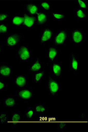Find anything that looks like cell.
I'll return each mask as SVG.
<instances>
[{
  "instance_id": "ffe728a7",
  "label": "cell",
  "mask_w": 88,
  "mask_h": 132,
  "mask_svg": "<svg viewBox=\"0 0 88 132\" xmlns=\"http://www.w3.org/2000/svg\"><path fill=\"white\" fill-rule=\"evenodd\" d=\"M33 108L36 115H43L49 110L45 104L41 103H37Z\"/></svg>"
},
{
  "instance_id": "ac0fdd59",
  "label": "cell",
  "mask_w": 88,
  "mask_h": 132,
  "mask_svg": "<svg viewBox=\"0 0 88 132\" xmlns=\"http://www.w3.org/2000/svg\"><path fill=\"white\" fill-rule=\"evenodd\" d=\"M58 51L57 46L52 45L50 46L48 51V59L49 62L52 63L57 61Z\"/></svg>"
},
{
  "instance_id": "8fae6325",
  "label": "cell",
  "mask_w": 88,
  "mask_h": 132,
  "mask_svg": "<svg viewBox=\"0 0 88 132\" xmlns=\"http://www.w3.org/2000/svg\"><path fill=\"white\" fill-rule=\"evenodd\" d=\"M49 14L39 9V12L36 16L37 25L48 27L49 26Z\"/></svg>"
},
{
  "instance_id": "1f68e13d",
  "label": "cell",
  "mask_w": 88,
  "mask_h": 132,
  "mask_svg": "<svg viewBox=\"0 0 88 132\" xmlns=\"http://www.w3.org/2000/svg\"><path fill=\"white\" fill-rule=\"evenodd\" d=\"M4 45V42L0 40V54H2L3 52Z\"/></svg>"
},
{
  "instance_id": "2e32d148",
  "label": "cell",
  "mask_w": 88,
  "mask_h": 132,
  "mask_svg": "<svg viewBox=\"0 0 88 132\" xmlns=\"http://www.w3.org/2000/svg\"><path fill=\"white\" fill-rule=\"evenodd\" d=\"M28 82V77L24 74L16 75L15 79V84L19 89L26 86Z\"/></svg>"
},
{
  "instance_id": "ba28073f",
  "label": "cell",
  "mask_w": 88,
  "mask_h": 132,
  "mask_svg": "<svg viewBox=\"0 0 88 132\" xmlns=\"http://www.w3.org/2000/svg\"><path fill=\"white\" fill-rule=\"evenodd\" d=\"M39 7L38 4L33 3L32 1H29L24 5V13L31 16H35L39 12Z\"/></svg>"
},
{
  "instance_id": "4fadbf2b",
  "label": "cell",
  "mask_w": 88,
  "mask_h": 132,
  "mask_svg": "<svg viewBox=\"0 0 88 132\" xmlns=\"http://www.w3.org/2000/svg\"><path fill=\"white\" fill-rule=\"evenodd\" d=\"M12 68L6 62H0V78L3 79H9L12 73Z\"/></svg>"
},
{
  "instance_id": "277c9868",
  "label": "cell",
  "mask_w": 88,
  "mask_h": 132,
  "mask_svg": "<svg viewBox=\"0 0 88 132\" xmlns=\"http://www.w3.org/2000/svg\"><path fill=\"white\" fill-rule=\"evenodd\" d=\"M16 56L20 62H32V50L27 45L20 46L16 50Z\"/></svg>"
},
{
  "instance_id": "44dd1931",
  "label": "cell",
  "mask_w": 88,
  "mask_h": 132,
  "mask_svg": "<svg viewBox=\"0 0 88 132\" xmlns=\"http://www.w3.org/2000/svg\"><path fill=\"white\" fill-rule=\"evenodd\" d=\"M21 118L20 112L16 111L13 112L11 115V125L12 127L14 128L18 124Z\"/></svg>"
},
{
  "instance_id": "484cf974",
  "label": "cell",
  "mask_w": 88,
  "mask_h": 132,
  "mask_svg": "<svg viewBox=\"0 0 88 132\" xmlns=\"http://www.w3.org/2000/svg\"><path fill=\"white\" fill-rule=\"evenodd\" d=\"M12 16L11 12H0V23L7 20Z\"/></svg>"
},
{
  "instance_id": "d6986e66",
  "label": "cell",
  "mask_w": 88,
  "mask_h": 132,
  "mask_svg": "<svg viewBox=\"0 0 88 132\" xmlns=\"http://www.w3.org/2000/svg\"><path fill=\"white\" fill-rule=\"evenodd\" d=\"M38 5L39 8L43 11L49 14L53 12V7L52 4L49 1H44L39 2Z\"/></svg>"
},
{
  "instance_id": "f1b7e54d",
  "label": "cell",
  "mask_w": 88,
  "mask_h": 132,
  "mask_svg": "<svg viewBox=\"0 0 88 132\" xmlns=\"http://www.w3.org/2000/svg\"><path fill=\"white\" fill-rule=\"evenodd\" d=\"M78 7L83 9L87 10L88 3L87 1L85 0H79L77 1Z\"/></svg>"
},
{
  "instance_id": "9c48e42d",
  "label": "cell",
  "mask_w": 88,
  "mask_h": 132,
  "mask_svg": "<svg viewBox=\"0 0 88 132\" xmlns=\"http://www.w3.org/2000/svg\"><path fill=\"white\" fill-rule=\"evenodd\" d=\"M24 20L23 29H36L37 25L36 17L24 13Z\"/></svg>"
},
{
  "instance_id": "5bb4252c",
  "label": "cell",
  "mask_w": 88,
  "mask_h": 132,
  "mask_svg": "<svg viewBox=\"0 0 88 132\" xmlns=\"http://www.w3.org/2000/svg\"><path fill=\"white\" fill-rule=\"evenodd\" d=\"M69 69L75 75H77L79 70V62L77 55L72 52L70 55L69 58Z\"/></svg>"
},
{
  "instance_id": "8992f818",
  "label": "cell",
  "mask_w": 88,
  "mask_h": 132,
  "mask_svg": "<svg viewBox=\"0 0 88 132\" xmlns=\"http://www.w3.org/2000/svg\"><path fill=\"white\" fill-rule=\"evenodd\" d=\"M14 96L15 98L19 100L27 102L33 96V88L26 86L15 91Z\"/></svg>"
},
{
  "instance_id": "4316f807",
  "label": "cell",
  "mask_w": 88,
  "mask_h": 132,
  "mask_svg": "<svg viewBox=\"0 0 88 132\" xmlns=\"http://www.w3.org/2000/svg\"><path fill=\"white\" fill-rule=\"evenodd\" d=\"M8 34V25L6 24L0 23V35H7Z\"/></svg>"
},
{
  "instance_id": "cb8c5ba5",
  "label": "cell",
  "mask_w": 88,
  "mask_h": 132,
  "mask_svg": "<svg viewBox=\"0 0 88 132\" xmlns=\"http://www.w3.org/2000/svg\"><path fill=\"white\" fill-rule=\"evenodd\" d=\"M36 115V114L34 108L29 107L25 112L24 117L26 120L30 121Z\"/></svg>"
},
{
  "instance_id": "7c38bea8",
  "label": "cell",
  "mask_w": 88,
  "mask_h": 132,
  "mask_svg": "<svg viewBox=\"0 0 88 132\" xmlns=\"http://www.w3.org/2000/svg\"><path fill=\"white\" fill-rule=\"evenodd\" d=\"M24 17L23 14L16 13L11 17V24L17 29H23Z\"/></svg>"
},
{
  "instance_id": "30bf717a",
  "label": "cell",
  "mask_w": 88,
  "mask_h": 132,
  "mask_svg": "<svg viewBox=\"0 0 88 132\" xmlns=\"http://www.w3.org/2000/svg\"><path fill=\"white\" fill-rule=\"evenodd\" d=\"M45 63L41 61V58L37 57L28 68V74L32 75L35 72L44 70Z\"/></svg>"
},
{
  "instance_id": "d4e9b609",
  "label": "cell",
  "mask_w": 88,
  "mask_h": 132,
  "mask_svg": "<svg viewBox=\"0 0 88 132\" xmlns=\"http://www.w3.org/2000/svg\"><path fill=\"white\" fill-rule=\"evenodd\" d=\"M53 19L54 21H64L65 19L64 13L62 12H53Z\"/></svg>"
},
{
  "instance_id": "5b68a950",
  "label": "cell",
  "mask_w": 88,
  "mask_h": 132,
  "mask_svg": "<svg viewBox=\"0 0 88 132\" xmlns=\"http://www.w3.org/2000/svg\"><path fill=\"white\" fill-rule=\"evenodd\" d=\"M61 83L58 79L54 77L52 75L48 76V93L52 96L58 95L61 89Z\"/></svg>"
},
{
  "instance_id": "603a6c76",
  "label": "cell",
  "mask_w": 88,
  "mask_h": 132,
  "mask_svg": "<svg viewBox=\"0 0 88 132\" xmlns=\"http://www.w3.org/2000/svg\"><path fill=\"white\" fill-rule=\"evenodd\" d=\"M32 82L35 83H39L41 82L45 75V71L44 70H41L32 75Z\"/></svg>"
},
{
  "instance_id": "52a82bcc",
  "label": "cell",
  "mask_w": 88,
  "mask_h": 132,
  "mask_svg": "<svg viewBox=\"0 0 88 132\" xmlns=\"http://www.w3.org/2000/svg\"><path fill=\"white\" fill-rule=\"evenodd\" d=\"M53 36V30L52 28L48 27L43 28L39 35L40 45L42 46L48 41L51 40Z\"/></svg>"
},
{
  "instance_id": "9a60e30c",
  "label": "cell",
  "mask_w": 88,
  "mask_h": 132,
  "mask_svg": "<svg viewBox=\"0 0 88 132\" xmlns=\"http://www.w3.org/2000/svg\"><path fill=\"white\" fill-rule=\"evenodd\" d=\"M52 63V76L58 79L61 78L62 74V62L56 61Z\"/></svg>"
},
{
  "instance_id": "d6a6232c",
  "label": "cell",
  "mask_w": 88,
  "mask_h": 132,
  "mask_svg": "<svg viewBox=\"0 0 88 132\" xmlns=\"http://www.w3.org/2000/svg\"><path fill=\"white\" fill-rule=\"evenodd\" d=\"M86 113L85 112H84L82 113V115H81V119L83 120H85L86 119Z\"/></svg>"
},
{
  "instance_id": "e0dca14e",
  "label": "cell",
  "mask_w": 88,
  "mask_h": 132,
  "mask_svg": "<svg viewBox=\"0 0 88 132\" xmlns=\"http://www.w3.org/2000/svg\"><path fill=\"white\" fill-rule=\"evenodd\" d=\"M74 16L79 21H85L87 19V10L78 6L74 9Z\"/></svg>"
},
{
  "instance_id": "83f0119b",
  "label": "cell",
  "mask_w": 88,
  "mask_h": 132,
  "mask_svg": "<svg viewBox=\"0 0 88 132\" xmlns=\"http://www.w3.org/2000/svg\"><path fill=\"white\" fill-rule=\"evenodd\" d=\"M8 113L6 112L0 113V124H5L8 119Z\"/></svg>"
},
{
  "instance_id": "836d02e7",
  "label": "cell",
  "mask_w": 88,
  "mask_h": 132,
  "mask_svg": "<svg viewBox=\"0 0 88 132\" xmlns=\"http://www.w3.org/2000/svg\"><path fill=\"white\" fill-rule=\"evenodd\" d=\"M0 104H1V102H0Z\"/></svg>"
},
{
  "instance_id": "3957f363",
  "label": "cell",
  "mask_w": 88,
  "mask_h": 132,
  "mask_svg": "<svg viewBox=\"0 0 88 132\" xmlns=\"http://www.w3.org/2000/svg\"><path fill=\"white\" fill-rule=\"evenodd\" d=\"M86 33L80 28L71 29L69 40L74 45L82 46L87 40Z\"/></svg>"
},
{
  "instance_id": "f546056e",
  "label": "cell",
  "mask_w": 88,
  "mask_h": 132,
  "mask_svg": "<svg viewBox=\"0 0 88 132\" xmlns=\"http://www.w3.org/2000/svg\"><path fill=\"white\" fill-rule=\"evenodd\" d=\"M67 125V122H59L58 123L57 129L60 132L64 131Z\"/></svg>"
},
{
  "instance_id": "7a4b0ae2",
  "label": "cell",
  "mask_w": 88,
  "mask_h": 132,
  "mask_svg": "<svg viewBox=\"0 0 88 132\" xmlns=\"http://www.w3.org/2000/svg\"><path fill=\"white\" fill-rule=\"evenodd\" d=\"M71 29L61 28L57 30V32L54 35L51 40L53 45L57 46L65 45L69 39Z\"/></svg>"
},
{
  "instance_id": "7402d4cb",
  "label": "cell",
  "mask_w": 88,
  "mask_h": 132,
  "mask_svg": "<svg viewBox=\"0 0 88 132\" xmlns=\"http://www.w3.org/2000/svg\"><path fill=\"white\" fill-rule=\"evenodd\" d=\"M14 95H9L4 99L3 105L5 108L14 107L16 105Z\"/></svg>"
},
{
  "instance_id": "6da1fadb",
  "label": "cell",
  "mask_w": 88,
  "mask_h": 132,
  "mask_svg": "<svg viewBox=\"0 0 88 132\" xmlns=\"http://www.w3.org/2000/svg\"><path fill=\"white\" fill-rule=\"evenodd\" d=\"M4 45L8 49L14 50L19 46L24 39L23 33H9L6 35Z\"/></svg>"
},
{
  "instance_id": "4dcf8cb0",
  "label": "cell",
  "mask_w": 88,
  "mask_h": 132,
  "mask_svg": "<svg viewBox=\"0 0 88 132\" xmlns=\"http://www.w3.org/2000/svg\"><path fill=\"white\" fill-rule=\"evenodd\" d=\"M8 84L4 81V79L0 78V92L7 90Z\"/></svg>"
}]
</instances>
